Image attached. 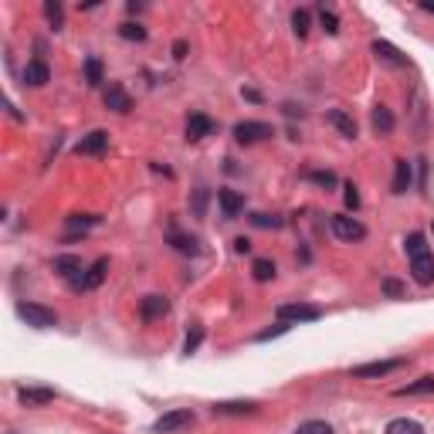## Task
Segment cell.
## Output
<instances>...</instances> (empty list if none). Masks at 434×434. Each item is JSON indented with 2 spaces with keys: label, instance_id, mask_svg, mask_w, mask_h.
Segmentation results:
<instances>
[{
  "label": "cell",
  "instance_id": "44dd1931",
  "mask_svg": "<svg viewBox=\"0 0 434 434\" xmlns=\"http://www.w3.org/2000/svg\"><path fill=\"white\" fill-rule=\"evenodd\" d=\"M387 434H424V428L417 421H410V417H397V421L387 424Z\"/></svg>",
  "mask_w": 434,
  "mask_h": 434
},
{
  "label": "cell",
  "instance_id": "7402d4cb",
  "mask_svg": "<svg viewBox=\"0 0 434 434\" xmlns=\"http://www.w3.org/2000/svg\"><path fill=\"white\" fill-rule=\"evenodd\" d=\"M170 241H173V248H177L180 255H197L201 248H197V238H187V234H180V231H170Z\"/></svg>",
  "mask_w": 434,
  "mask_h": 434
},
{
  "label": "cell",
  "instance_id": "f546056e",
  "mask_svg": "<svg viewBox=\"0 0 434 434\" xmlns=\"http://www.w3.org/2000/svg\"><path fill=\"white\" fill-rule=\"evenodd\" d=\"M309 21H312V17H309V10H295V14H292V27H295V34H299V38H306V34H309Z\"/></svg>",
  "mask_w": 434,
  "mask_h": 434
},
{
  "label": "cell",
  "instance_id": "4dcf8cb0",
  "mask_svg": "<svg viewBox=\"0 0 434 434\" xmlns=\"http://www.w3.org/2000/svg\"><path fill=\"white\" fill-rule=\"evenodd\" d=\"M119 34H123L126 41H146V31H143L139 24H123L119 27Z\"/></svg>",
  "mask_w": 434,
  "mask_h": 434
},
{
  "label": "cell",
  "instance_id": "ba28073f",
  "mask_svg": "<svg viewBox=\"0 0 434 434\" xmlns=\"http://www.w3.org/2000/svg\"><path fill=\"white\" fill-rule=\"evenodd\" d=\"M410 275H414L417 285H431L434 281V255L431 251H428V255L410 258Z\"/></svg>",
  "mask_w": 434,
  "mask_h": 434
},
{
  "label": "cell",
  "instance_id": "60d3db41",
  "mask_svg": "<svg viewBox=\"0 0 434 434\" xmlns=\"http://www.w3.org/2000/svg\"><path fill=\"white\" fill-rule=\"evenodd\" d=\"M173 58H187V41H177V45H173Z\"/></svg>",
  "mask_w": 434,
  "mask_h": 434
},
{
  "label": "cell",
  "instance_id": "e0dca14e",
  "mask_svg": "<svg viewBox=\"0 0 434 434\" xmlns=\"http://www.w3.org/2000/svg\"><path fill=\"white\" fill-rule=\"evenodd\" d=\"M326 119H330V123H332V126H336V129H339L343 136H350V139L357 136V123H353V116H346L343 109H332V112H330V116H326Z\"/></svg>",
  "mask_w": 434,
  "mask_h": 434
},
{
  "label": "cell",
  "instance_id": "3957f363",
  "mask_svg": "<svg viewBox=\"0 0 434 434\" xmlns=\"http://www.w3.org/2000/svg\"><path fill=\"white\" fill-rule=\"evenodd\" d=\"M194 424V410H170V414H163L160 421L153 424L156 434H177V431H187Z\"/></svg>",
  "mask_w": 434,
  "mask_h": 434
},
{
  "label": "cell",
  "instance_id": "f35d334b",
  "mask_svg": "<svg viewBox=\"0 0 434 434\" xmlns=\"http://www.w3.org/2000/svg\"><path fill=\"white\" fill-rule=\"evenodd\" d=\"M234 251H238V255H248V251H251V241H248V238H234Z\"/></svg>",
  "mask_w": 434,
  "mask_h": 434
},
{
  "label": "cell",
  "instance_id": "7c38bea8",
  "mask_svg": "<svg viewBox=\"0 0 434 434\" xmlns=\"http://www.w3.org/2000/svg\"><path fill=\"white\" fill-rule=\"evenodd\" d=\"M217 204H221V214L231 221V217H238V214H241L245 197H241L238 190H221V194H217Z\"/></svg>",
  "mask_w": 434,
  "mask_h": 434
},
{
  "label": "cell",
  "instance_id": "f1b7e54d",
  "mask_svg": "<svg viewBox=\"0 0 434 434\" xmlns=\"http://www.w3.org/2000/svg\"><path fill=\"white\" fill-rule=\"evenodd\" d=\"M295 434H332V428L326 421H306V424H299Z\"/></svg>",
  "mask_w": 434,
  "mask_h": 434
},
{
  "label": "cell",
  "instance_id": "836d02e7",
  "mask_svg": "<svg viewBox=\"0 0 434 434\" xmlns=\"http://www.w3.org/2000/svg\"><path fill=\"white\" fill-rule=\"evenodd\" d=\"M319 21H323V27H326V34H336V31H339V17H336L332 10H323Z\"/></svg>",
  "mask_w": 434,
  "mask_h": 434
},
{
  "label": "cell",
  "instance_id": "8fae6325",
  "mask_svg": "<svg viewBox=\"0 0 434 434\" xmlns=\"http://www.w3.org/2000/svg\"><path fill=\"white\" fill-rule=\"evenodd\" d=\"M24 82H27V85H34V88H41V85H48V82H52V68H48L41 58H34V61H27Z\"/></svg>",
  "mask_w": 434,
  "mask_h": 434
},
{
  "label": "cell",
  "instance_id": "4316f807",
  "mask_svg": "<svg viewBox=\"0 0 434 434\" xmlns=\"http://www.w3.org/2000/svg\"><path fill=\"white\" fill-rule=\"evenodd\" d=\"M201 339H204V326H194V330L187 332V343H183V353H197Z\"/></svg>",
  "mask_w": 434,
  "mask_h": 434
},
{
  "label": "cell",
  "instance_id": "484cf974",
  "mask_svg": "<svg viewBox=\"0 0 434 434\" xmlns=\"http://www.w3.org/2000/svg\"><path fill=\"white\" fill-rule=\"evenodd\" d=\"M85 78H88V85H99V82H102V61H99V58H88V61H85Z\"/></svg>",
  "mask_w": 434,
  "mask_h": 434
},
{
  "label": "cell",
  "instance_id": "b9f144b4",
  "mask_svg": "<svg viewBox=\"0 0 434 434\" xmlns=\"http://www.w3.org/2000/svg\"><path fill=\"white\" fill-rule=\"evenodd\" d=\"M421 10H428V14H434V0H424V3H421Z\"/></svg>",
  "mask_w": 434,
  "mask_h": 434
},
{
  "label": "cell",
  "instance_id": "ac0fdd59",
  "mask_svg": "<svg viewBox=\"0 0 434 434\" xmlns=\"http://www.w3.org/2000/svg\"><path fill=\"white\" fill-rule=\"evenodd\" d=\"M370 123H373V129H377L380 136H387V132L394 129V112H390L387 105H377V109H373V119H370Z\"/></svg>",
  "mask_w": 434,
  "mask_h": 434
},
{
  "label": "cell",
  "instance_id": "cb8c5ba5",
  "mask_svg": "<svg viewBox=\"0 0 434 434\" xmlns=\"http://www.w3.org/2000/svg\"><path fill=\"white\" fill-rule=\"evenodd\" d=\"M404 248H408V255H410V258L428 255V238H424V234H410L408 241H404Z\"/></svg>",
  "mask_w": 434,
  "mask_h": 434
},
{
  "label": "cell",
  "instance_id": "52a82bcc",
  "mask_svg": "<svg viewBox=\"0 0 434 434\" xmlns=\"http://www.w3.org/2000/svg\"><path fill=\"white\" fill-rule=\"evenodd\" d=\"M105 272H109V261H105V258H99V261H95L92 268H85V275H78L72 285H75V288H82V292H88V288H99V285H102V279H105Z\"/></svg>",
  "mask_w": 434,
  "mask_h": 434
},
{
  "label": "cell",
  "instance_id": "ab89813d",
  "mask_svg": "<svg viewBox=\"0 0 434 434\" xmlns=\"http://www.w3.org/2000/svg\"><path fill=\"white\" fill-rule=\"evenodd\" d=\"M204 204H207V194L204 190H197V197H194V214H197V217L204 214Z\"/></svg>",
  "mask_w": 434,
  "mask_h": 434
},
{
  "label": "cell",
  "instance_id": "4fadbf2b",
  "mask_svg": "<svg viewBox=\"0 0 434 434\" xmlns=\"http://www.w3.org/2000/svg\"><path fill=\"white\" fill-rule=\"evenodd\" d=\"M105 143H109V136H105L102 129H95V132H88V136H85V139H82V143H78L75 150L82 156H99L105 150Z\"/></svg>",
  "mask_w": 434,
  "mask_h": 434
},
{
  "label": "cell",
  "instance_id": "ffe728a7",
  "mask_svg": "<svg viewBox=\"0 0 434 434\" xmlns=\"http://www.w3.org/2000/svg\"><path fill=\"white\" fill-rule=\"evenodd\" d=\"M410 187V163L408 160H397V170H394V194H408Z\"/></svg>",
  "mask_w": 434,
  "mask_h": 434
},
{
  "label": "cell",
  "instance_id": "8992f818",
  "mask_svg": "<svg viewBox=\"0 0 434 434\" xmlns=\"http://www.w3.org/2000/svg\"><path fill=\"white\" fill-rule=\"evenodd\" d=\"M268 136H272V126H268V123L248 119V123H238V126H234V139H238V143H258V139H268Z\"/></svg>",
  "mask_w": 434,
  "mask_h": 434
},
{
  "label": "cell",
  "instance_id": "30bf717a",
  "mask_svg": "<svg viewBox=\"0 0 434 434\" xmlns=\"http://www.w3.org/2000/svg\"><path fill=\"white\" fill-rule=\"evenodd\" d=\"M102 99H105V105H109L112 112H129V109H132V99H129V92L123 88V85H116V82H112V85L105 88Z\"/></svg>",
  "mask_w": 434,
  "mask_h": 434
},
{
  "label": "cell",
  "instance_id": "277c9868",
  "mask_svg": "<svg viewBox=\"0 0 434 434\" xmlns=\"http://www.w3.org/2000/svg\"><path fill=\"white\" fill-rule=\"evenodd\" d=\"M323 316V309L316 306H302V302H292V306H281L279 309V323H312V319H319Z\"/></svg>",
  "mask_w": 434,
  "mask_h": 434
},
{
  "label": "cell",
  "instance_id": "83f0119b",
  "mask_svg": "<svg viewBox=\"0 0 434 434\" xmlns=\"http://www.w3.org/2000/svg\"><path fill=\"white\" fill-rule=\"evenodd\" d=\"M251 410H255V404L245 401V404H217L214 414H251Z\"/></svg>",
  "mask_w": 434,
  "mask_h": 434
},
{
  "label": "cell",
  "instance_id": "74e56055",
  "mask_svg": "<svg viewBox=\"0 0 434 434\" xmlns=\"http://www.w3.org/2000/svg\"><path fill=\"white\" fill-rule=\"evenodd\" d=\"M45 14L54 21V27H61V3H45Z\"/></svg>",
  "mask_w": 434,
  "mask_h": 434
},
{
  "label": "cell",
  "instance_id": "9c48e42d",
  "mask_svg": "<svg viewBox=\"0 0 434 434\" xmlns=\"http://www.w3.org/2000/svg\"><path fill=\"white\" fill-rule=\"evenodd\" d=\"M17 397H21L24 408H45V404L54 401V390H48V387H21Z\"/></svg>",
  "mask_w": 434,
  "mask_h": 434
},
{
  "label": "cell",
  "instance_id": "5b68a950",
  "mask_svg": "<svg viewBox=\"0 0 434 434\" xmlns=\"http://www.w3.org/2000/svg\"><path fill=\"white\" fill-rule=\"evenodd\" d=\"M404 366V359H380V363H363L353 370V377L359 380H373V377H387V373H397Z\"/></svg>",
  "mask_w": 434,
  "mask_h": 434
},
{
  "label": "cell",
  "instance_id": "5bb4252c",
  "mask_svg": "<svg viewBox=\"0 0 434 434\" xmlns=\"http://www.w3.org/2000/svg\"><path fill=\"white\" fill-rule=\"evenodd\" d=\"M139 312H143V319H160V316L170 312V302H166L163 295H146V299L139 302Z\"/></svg>",
  "mask_w": 434,
  "mask_h": 434
},
{
  "label": "cell",
  "instance_id": "d4e9b609",
  "mask_svg": "<svg viewBox=\"0 0 434 434\" xmlns=\"http://www.w3.org/2000/svg\"><path fill=\"white\" fill-rule=\"evenodd\" d=\"M431 390H434V377H421V380L410 383V387H401L397 394H401V397H408V394H431Z\"/></svg>",
  "mask_w": 434,
  "mask_h": 434
},
{
  "label": "cell",
  "instance_id": "6da1fadb",
  "mask_svg": "<svg viewBox=\"0 0 434 434\" xmlns=\"http://www.w3.org/2000/svg\"><path fill=\"white\" fill-rule=\"evenodd\" d=\"M17 316L24 319L27 326H34V330H52V326H58V316H54L52 309L38 306V302H21V306H17Z\"/></svg>",
  "mask_w": 434,
  "mask_h": 434
},
{
  "label": "cell",
  "instance_id": "7a4b0ae2",
  "mask_svg": "<svg viewBox=\"0 0 434 434\" xmlns=\"http://www.w3.org/2000/svg\"><path fill=\"white\" fill-rule=\"evenodd\" d=\"M330 228H332V234H336L339 241H350V245L366 238V228L359 224L357 217H346V214H336V217L330 221Z\"/></svg>",
  "mask_w": 434,
  "mask_h": 434
},
{
  "label": "cell",
  "instance_id": "d6a6232c",
  "mask_svg": "<svg viewBox=\"0 0 434 434\" xmlns=\"http://www.w3.org/2000/svg\"><path fill=\"white\" fill-rule=\"evenodd\" d=\"M343 201H346L350 210H357V207H359V190L353 187V183H346V187H343Z\"/></svg>",
  "mask_w": 434,
  "mask_h": 434
},
{
  "label": "cell",
  "instance_id": "603a6c76",
  "mask_svg": "<svg viewBox=\"0 0 434 434\" xmlns=\"http://www.w3.org/2000/svg\"><path fill=\"white\" fill-rule=\"evenodd\" d=\"M275 261H268V258H258L255 265H251V275H255V281H268V279H275Z\"/></svg>",
  "mask_w": 434,
  "mask_h": 434
},
{
  "label": "cell",
  "instance_id": "9a60e30c",
  "mask_svg": "<svg viewBox=\"0 0 434 434\" xmlns=\"http://www.w3.org/2000/svg\"><path fill=\"white\" fill-rule=\"evenodd\" d=\"M54 272L61 275V279H72L75 281L85 268H82V258H75V255H61V258H54Z\"/></svg>",
  "mask_w": 434,
  "mask_h": 434
},
{
  "label": "cell",
  "instance_id": "2e32d148",
  "mask_svg": "<svg viewBox=\"0 0 434 434\" xmlns=\"http://www.w3.org/2000/svg\"><path fill=\"white\" fill-rule=\"evenodd\" d=\"M210 132H214V123H210L207 116L197 112V116L187 119V139H204V136H210Z\"/></svg>",
  "mask_w": 434,
  "mask_h": 434
},
{
  "label": "cell",
  "instance_id": "d6986e66",
  "mask_svg": "<svg viewBox=\"0 0 434 434\" xmlns=\"http://www.w3.org/2000/svg\"><path fill=\"white\" fill-rule=\"evenodd\" d=\"M373 52H377V58H383V61H390V65H397V68H401V65H408V58H404V54L397 52L394 45H387V41H377V45H373Z\"/></svg>",
  "mask_w": 434,
  "mask_h": 434
},
{
  "label": "cell",
  "instance_id": "e575fe53",
  "mask_svg": "<svg viewBox=\"0 0 434 434\" xmlns=\"http://www.w3.org/2000/svg\"><path fill=\"white\" fill-rule=\"evenodd\" d=\"M251 221H255L258 228H281V221H279V217H268V214H255Z\"/></svg>",
  "mask_w": 434,
  "mask_h": 434
},
{
  "label": "cell",
  "instance_id": "8d00e7d4",
  "mask_svg": "<svg viewBox=\"0 0 434 434\" xmlns=\"http://www.w3.org/2000/svg\"><path fill=\"white\" fill-rule=\"evenodd\" d=\"M383 292H387V295H394V299H401V295H404L401 281H394V279H387V281H383Z\"/></svg>",
  "mask_w": 434,
  "mask_h": 434
},
{
  "label": "cell",
  "instance_id": "1f68e13d",
  "mask_svg": "<svg viewBox=\"0 0 434 434\" xmlns=\"http://www.w3.org/2000/svg\"><path fill=\"white\" fill-rule=\"evenodd\" d=\"M95 221H99V217H92V214H75V217L68 221V228H72V231H85V228H92Z\"/></svg>",
  "mask_w": 434,
  "mask_h": 434
},
{
  "label": "cell",
  "instance_id": "d590c367",
  "mask_svg": "<svg viewBox=\"0 0 434 434\" xmlns=\"http://www.w3.org/2000/svg\"><path fill=\"white\" fill-rule=\"evenodd\" d=\"M309 180H312V183H323V187H332V183H336V177H332L330 170H326V173L316 170V173H309Z\"/></svg>",
  "mask_w": 434,
  "mask_h": 434
}]
</instances>
